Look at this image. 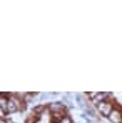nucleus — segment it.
I'll list each match as a JSON object with an SVG mask.
<instances>
[{"label":"nucleus","instance_id":"f257e3e1","mask_svg":"<svg viewBox=\"0 0 122 123\" xmlns=\"http://www.w3.org/2000/svg\"><path fill=\"white\" fill-rule=\"evenodd\" d=\"M114 108H115V103L109 98V100H104V102L99 103V105L95 106V111H97V115H99L100 118H109V115L112 113Z\"/></svg>","mask_w":122,"mask_h":123},{"label":"nucleus","instance_id":"7ed1b4c3","mask_svg":"<svg viewBox=\"0 0 122 123\" xmlns=\"http://www.w3.org/2000/svg\"><path fill=\"white\" fill-rule=\"evenodd\" d=\"M0 123H8V122H7V118H0Z\"/></svg>","mask_w":122,"mask_h":123},{"label":"nucleus","instance_id":"f03ea898","mask_svg":"<svg viewBox=\"0 0 122 123\" xmlns=\"http://www.w3.org/2000/svg\"><path fill=\"white\" fill-rule=\"evenodd\" d=\"M47 106L52 113H67V106L64 102H50Z\"/></svg>","mask_w":122,"mask_h":123}]
</instances>
